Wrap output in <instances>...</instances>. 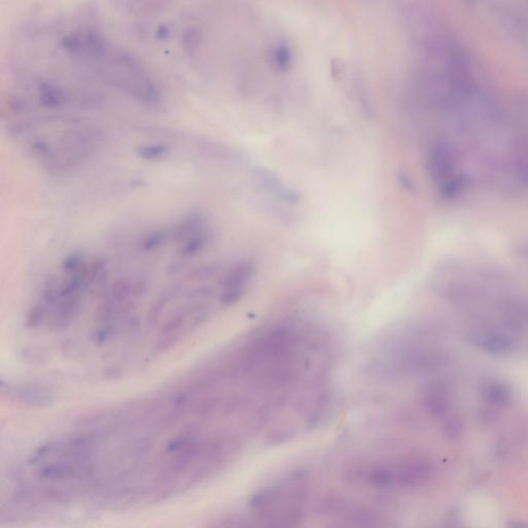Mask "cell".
I'll use <instances>...</instances> for the list:
<instances>
[{"label": "cell", "instance_id": "6da1fadb", "mask_svg": "<svg viewBox=\"0 0 528 528\" xmlns=\"http://www.w3.org/2000/svg\"><path fill=\"white\" fill-rule=\"evenodd\" d=\"M56 34L58 57L83 82L106 85L150 110L162 108V89L149 69L99 27L88 23L73 24Z\"/></svg>", "mask_w": 528, "mask_h": 528}, {"label": "cell", "instance_id": "7a4b0ae2", "mask_svg": "<svg viewBox=\"0 0 528 528\" xmlns=\"http://www.w3.org/2000/svg\"><path fill=\"white\" fill-rule=\"evenodd\" d=\"M77 123L63 130L56 138H34L29 145L32 158L55 173L73 171L90 159L101 143V131Z\"/></svg>", "mask_w": 528, "mask_h": 528}, {"label": "cell", "instance_id": "3957f363", "mask_svg": "<svg viewBox=\"0 0 528 528\" xmlns=\"http://www.w3.org/2000/svg\"><path fill=\"white\" fill-rule=\"evenodd\" d=\"M308 494L305 473H295L281 483L252 497L250 506L266 521L299 520Z\"/></svg>", "mask_w": 528, "mask_h": 528}, {"label": "cell", "instance_id": "277c9868", "mask_svg": "<svg viewBox=\"0 0 528 528\" xmlns=\"http://www.w3.org/2000/svg\"><path fill=\"white\" fill-rule=\"evenodd\" d=\"M171 241L182 258L194 257L204 251L213 240V231L206 216L191 212L185 215L171 228Z\"/></svg>", "mask_w": 528, "mask_h": 528}, {"label": "cell", "instance_id": "5b68a950", "mask_svg": "<svg viewBox=\"0 0 528 528\" xmlns=\"http://www.w3.org/2000/svg\"><path fill=\"white\" fill-rule=\"evenodd\" d=\"M254 271L253 264L248 260L238 262L229 269L221 285V305L230 306L242 299L251 283Z\"/></svg>", "mask_w": 528, "mask_h": 528}, {"label": "cell", "instance_id": "8992f818", "mask_svg": "<svg viewBox=\"0 0 528 528\" xmlns=\"http://www.w3.org/2000/svg\"><path fill=\"white\" fill-rule=\"evenodd\" d=\"M397 486L413 488L422 485L431 477L432 469L419 459H406L394 464Z\"/></svg>", "mask_w": 528, "mask_h": 528}, {"label": "cell", "instance_id": "52a82bcc", "mask_svg": "<svg viewBox=\"0 0 528 528\" xmlns=\"http://www.w3.org/2000/svg\"><path fill=\"white\" fill-rule=\"evenodd\" d=\"M8 390L16 401L26 406L43 408L51 406L53 403V395L41 386L22 385L8 388Z\"/></svg>", "mask_w": 528, "mask_h": 528}, {"label": "cell", "instance_id": "ba28073f", "mask_svg": "<svg viewBox=\"0 0 528 528\" xmlns=\"http://www.w3.org/2000/svg\"><path fill=\"white\" fill-rule=\"evenodd\" d=\"M90 471L84 464H54L45 466L41 471V476L48 479H63V478L78 477L83 473Z\"/></svg>", "mask_w": 528, "mask_h": 528}, {"label": "cell", "instance_id": "9c48e42d", "mask_svg": "<svg viewBox=\"0 0 528 528\" xmlns=\"http://www.w3.org/2000/svg\"><path fill=\"white\" fill-rule=\"evenodd\" d=\"M169 241H171V229L155 228L142 234L138 244L142 251L151 252L159 249Z\"/></svg>", "mask_w": 528, "mask_h": 528}, {"label": "cell", "instance_id": "30bf717a", "mask_svg": "<svg viewBox=\"0 0 528 528\" xmlns=\"http://www.w3.org/2000/svg\"><path fill=\"white\" fill-rule=\"evenodd\" d=\"M136 154L141 159L145 162H157L169 155V147L165 143H147V145H140L136 149Z\"/></svg>", "mask_w": 528, "mask_h": 528}, {"label": "cell", "instance_id": "8fae6325", "mask_svg": "<svg viewBox=\"0 0 528 528\" xmlns=\"http://www.w3.org/2000/svg\"><path fill=\"white\" fill-rule=\"evenodd\" d=\"M276 63H277L279 69H288L289 65L291 63V54L287 48L281 47L277 49L276 51Z\"/></svg>", "mask_w": 528, "mask_h": 528}, {"label": "cell", "instance_id": "7c38bea8", "mask_svg": "<svg viewBox=\"0 0 528 528\" xmlns=\"http://www.w3.org/2000/svg\"><path fill=\"white\" fill-rule=\"evenodd\" d=\"M489 399H492L495 403H506L508 399V391L503 387H494L489 392Z\"/></svg>", "mask_w": 528, "mask_h": 528}]
</instances>
